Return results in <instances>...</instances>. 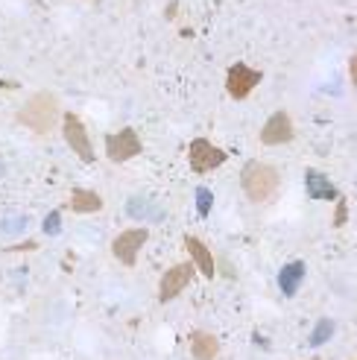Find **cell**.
<instances>
[{"instance_id":"obj_1","label":"cell","mask_w":357,"mask_h":360,"mask_svg":"<svg viewBox=\"0 0 357 360\" xmlns=\"http://www.w3.org/2000/svg\"><path fill=\"white\" fill-rule=\"evenodd\" d=\"M62 120V105L56 100V94L50 91H35L18 112V123L27 126L35 135H50Z\"/></svg>"},{"instance_id":"obj_2","label":"cell","mask_w":357,"mask_h":360,"mask_svg":"<svg viewBox=\"0 0 357 360\" xmlns=\"http://www.w3.org/2000/svg\"><path fill=\"white\" fill-rule=\"evenodd\" d=\"M278 185H281V173L273 165H264V161H246L243 170H240V188L246 193V200L255 202V205L273 200Z\"/></svg>"},{"instance_id":"obj_3","label":"cell","mask_w":357,"mask_h":360,"mask_svg":"<svg viewBox=\"0 0 357 360\" xmlns=\"http://www.w3.org/2000/svg\"><path fill=\"white\" fill-rule=\"evenodd\" d=\"M62 135L67 141V147L74 150L85 165H94L97 161V153H94V143H91V135H88L85 123L79 120L77 112H65L62 115Z\"/></svg>"},{"instance_id":"obj_4","label":"cell","mask_w":357,"mask_h":360,"mask_svg":"<svg viewBox=\"0 0 357 360\" xmlns=\"http://www.w3.org/2000/svg\"><path fill=\"white\" fill-rule=\"evenodd\" d=\"M261 79H264L261 70L249 68L246 62H235L226 74V91H228L231 100H246L261 85Z\"/></svg>"},{"instance_id":"obj_5","label":"cell","mask_w":357,"mask_h":360,"mask_svg":"<svg viewBox=\"0 0 357 360\" xmlns=\"http://www.w3.org/2000/svg\"><path fill=\"white\" fill-rule=\"evenodd\" d=\"M188 161H190V170L202 176V173H211V170H217L223 165L226 150H220L217 143H211L208 138H196L188 147Z\"/></svg>"},{"instance_id":"obj_6","label":"cell","mask_w":357,"mask_h":360,"mask_svg":"<svg viewBox=\"0 0 357 360\" xmlns=\"http://www.w3.org/2000/svg\"><path fill=\"white\" fill-rule=\"evenodd\" d=\"M141 150H144V143H141V135L132 126H123L120 132L105 135V155H109L115 165H123V161L141 155Z\"/></svg>"},{"instance_id":"obj_7","label":"cell","mask_w":357,"mask_h":360,"mask_svg":"<svg viewBox=\"0 0 357 360\" xmlns=\"http://www.w3.org/2000/svg\"><path fill=\"white\" fill-rule=\"evenodd\" d=\"M150 240V231L147 229H126L120 231L112 243V252L115 258L123 264V266H135L138 264V252L144 249V243Z\"/></svg>"},{"instance_id":"obj_8","label":"cell","mask_w":357,"mask_h":360,"mask_svg":"<svg viewBox=\"0 0 357 360\" xmlns=\"http://www.w3.org/2000/svg\"><path fill=\"white\" fill-rule=\"evenodd\" d=\"M193 276H196L193 264H176V266H170L167 273L162 276V284H158V302H164V304L173 302L193 281Z\"/></svg>"},{"instance_id":"obj_9","label":"cell","mask_w":357,"mask_h":360,"mask_svg":"<svg viewBox=\"0 0 357 360\" xmlns=\"http://www.w3.org/2000/svg\"><path fill=\"white\" fill-rule=\"evenodd\" d=\"M293 135H296L293 120H290L287 112L281 109V112H275L270 120L264 123V129H261V143H264V147H278V143H290Z\"/></svg>"},{"instance_id":"obj_10","label":"cell","mask_w":357,"mask_h":360,"mask_svg":"<svg viewBox=\"0 0 357 360\" xmlns=\"http://www.w3.org/2000/svg\"><path fill=\"white\" fill-rule=\"evenodd\" d=\"M185 249H188V255H190V264L196 266V273H202L205 278H214V273H217V261H214L211 249L200 238H193V235L185 238Z\"/></svg>"},{"instance_id":"obj_11","label":"cell","mask_w":357,"mask_h":360,"mask_svg":"<svg viewBox=\"0 0 357 360\" xmlns=\"http://www.w3.org/2000/svg\"><path fill=\"white\" fill-rule=\"evenodd\" d=\"M190 354H193V360H214L220 354V340L214 334H208V331H193Z\"/></svg>"},{"instance_id":"obj_12","label":"cell","mask_w":357,"mask_h":360,"mask_svg":"<svg viewBox=\"0 0 357 360\" xmlns=\"http://www.w3.org/2000/svg\"><path fill=\"white\" fill-rule=\"evenodd\" d=\"M301 278H305V264H301V261L287 264V266H284L281 273H278V287H281V293H284V296H296Z\"/></svg>"},{"instance_id":"obj_13","label":"cell","mask_w":357,"mask_h":360,"mask_svg":"<svg viewBox=\"0 0 357 360\" xmlns=\"http://www.w3.org/2000/svg\"><path fill=\"white\" fill-rule=\"evenodd\" d=\"M308 193L313 196V200H340V193H337V188L328 182V176L316 173V170H308Z\"/></svg>"},{"instance_id":"obj_14","label":"cell","mask_w":357,"mask_h":360,"mask_svg":"<svg viewBox=\"0 0 357 360\" xmlns=\"http://www.w3.org/2000/svg\"><path fill=\"white\" fill-rule=\"evenodd\" d=\"M70 208L77 214H97L103 208V200L94 193V191H85V188H77L70 193Z\"/></svg>"},{"instance_id":"obj_15","label":"cell","mask_w":357,"mask_h":360,"mask_svg":"<svg viewBox=\"0 0 357 360\" xmlns=\"http://www.w3.org/2000/svg\"><path fill=\"white\" fill-rule=\"evenodd\" d=\"M334 334V322L331 319H323V322H319V326L313 328V337H311V343L313 346H319V343H325V340Z\"/></svg>"},{"instance_id":"obj_16","label":"cell","mask_w":357,"mask_h":360,"mask_svg":"<svg viewBox=\"0 0 357 360\" xmlns=\"http://www.w3.org/2000/svg\"><path fill=\"white\" fill-rule=\"evenodd\" d=\"M211 202H214V196H211V191H208V188H200V191H196V208H200L202 217L211 211Z\"/></svg>"},{"instance_id":"obj_17","label":"cell","mask_w":357,"mask_h":360,"mask_svg":"<svg viewBox=\"0 0 357 360\" xmlns=\"http://www.w3.org/2000/svg\"><path fill=\"white\" fill-rule=\"evenodd\" d=\"M349 217V208H346V200H337V214H334V226H343Z\"/></svg>"},{"instance_id":"obj_18","label":"cell","mask_w":357,"mask_h":360,"mask_svg":"<svg viewBox=\"0 0 357 360\" xmlns=\"http://www.w3.org/2000/svg\"><path fill=\"white\" fill-rule=\"evenodd\" d=\"M44 231H47V235H56V231H59V211H53L50 217H47V223H44Z\"/></svg>"},{"instance_id":"obj_19","label":"cell","mask_w":357,"mask_h":360,"mask_svg":"<svg viewBox=\"0 0 357 360\" xmlns=\"http://www.w3.org/2000/svg\"><path fill=\"white\" fill-rule=\"evenodd\" d=\"M349 77H351V82L357 85V53H354L351 62H349Z\"/></svg>"}]
</instances>
